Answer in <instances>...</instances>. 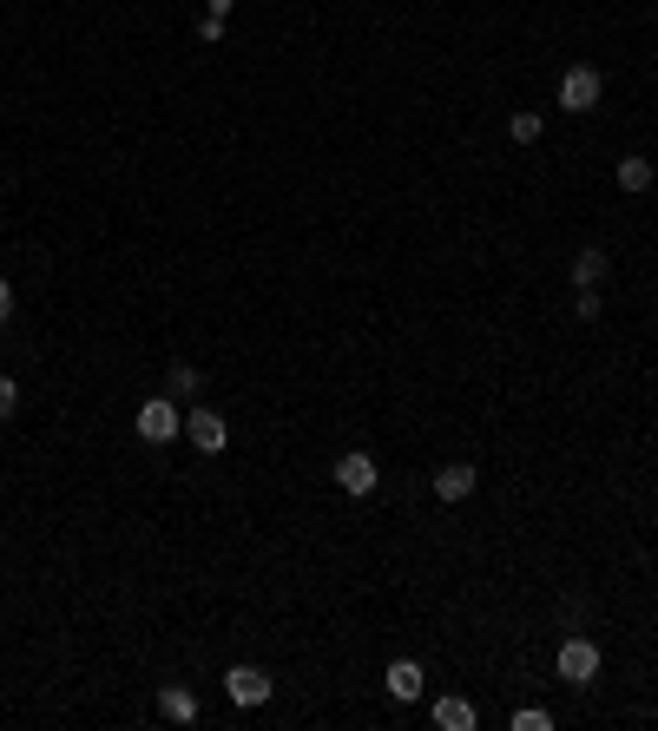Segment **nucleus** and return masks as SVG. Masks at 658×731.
<instances>
[{
	"label": "nucleus",
	"instance_id": "obj_1",
	"mask_svg": "<svg viewBox=\"0 0 658 731\" xmlns=\"http://www.w3.org/2000/svg\"><path fill=\"white\" fill-rule=\"evenodd\" d=\"M560 679L566 685H593L599 679V646L593 639H566L560 646Z\"/></svg>",
	"mask_w": 658,
	"mask_h": 731
},
{
	"label": "nucleus",
	"instance_id": "obj_2",
	"mask_svg": "<svg viewBox=\"0 0 658 731\" xmlns=\"http://www.w3.org/2000/svg\"><path fill=\"white\" fill-rule=\"evenodd\" d=\"M132 429H139V435H145V442H172V435H178V429H185V415H178V409H172V402L158 396V402H145V409H139V422H132Z\"/></svg>",
	"mask_w": 658,
	"mask_h": 731
},
{
	"label": "nucleus",
	"instance_id": "obj_3",
	"mask_svg": "<svg viewBox=\"0 0 658 731\" xmlns=\"http://www.w3.org/2000/svg\"><path fill=\"white\" fill-rule=\"evenodd\" d=\"M185 435L204 448V455H224V442H231V429H224L218 409H191V415H185Z\"/></svg>",
	"mask_w": 658,
	"mask_h": 731
},
{
	"label": "nucleus",
	"instance_id": "obj_4",
	"mask_svg": "<svg viewBox=\"0 0 658 731\" xmlns=\"http://www.w3.org/2000/svg\"><path fill=\"white\" fill-rule=\"evenodd\" d=\"M560 106L566 112H593L599 106V73L593 66H573V73L560 80Z\"/></svg>",
	"mask_w": 658,
	"mask_h": 731
},
{
	"label": "nucleus",
	"instance_id": "obj_5",
	"mask_svg": "<svg viewBox=\"0 0 658 731\" xmlns=\"http://www.w3.org/2000/svg\"><path fill=\"white\" fill-rule=\"evenodd\" d=\"M224 692H231L237 705H264L270 699V679L257 666H231V672H224Z\"/></svg>",
	"mask_w": 658,
	"mask_h": 731
},
{
	"label": "nucleus",
	"instance_id": "obj_6",
	"mask_svg": "<svg viewBox=\"0 0 658 731\" xmlns=\"http://www.w3.org/2000/svg\"><path fill=\"white\" fill-rule=\"evenodd\" d=\"M336 488H343V494H369V488H376V461H369V455H343V461H336Z\"/></svg>",
	"mask_w": 658,
	"mask_h": 731
},
{
	"label": "nucleus",
	"instance_id": "obj_7",
	"mask_svg": "<svg viewBox=\"0 0 658 731\" xmlns=\"http://www.w3.org/2000/svg\"><path fill=\"white\" fill-rule=\"evenodd\" d=\"M468 494H474V468L468 461H448L435 475V501H468Z\"/></svg>",
	"mask_w": 658,
	"mask_h": 731
},
{
	"label": "nucleus",
	"instance_id": "obj_8",
	"mask_svg": "<svg viewBox=\"0 0 658 731\" xmlns=\"http://www.w3.org/2000/svg\"><path fill=\"white\" fill-rule=\"evenodd\" d=\"M389 699H422V666H415V659H395L389 666Z\"/></svg>",
	"mask_w": 658,
	"mask_h": 731
},
{
	"label": "nucleus",
	"instance_id": "obj_9",
	"mask_svg": "<svg viewBox=\"0 0 658 731\" xmlns=\"http://www.w3.org/2000/svg\"><path fill=\"white\" fill-rule=\"evenodd\" d=\"M158 712L172 718V725H191V718H198V699H191L185 685H165V692H158Z\"/></svg>",
	"mask_w": 658,
	"mask_h": 731
},
{
	"label": "nucleus",
	"instance_id": "obj_10",
	"mask_svg": "<svg viewBox=\"0 0 658 731\" xmlns=\"http://www.w3.org/2000/svg\"><path fill=\"white\" fill-rule=\"evenodd\" d=\"M435 725L441 731H474V705L468 699H435Z\"/></svg>",
	"mask_w": 658,
	"mask_h": 731
},
{
	"label": "nucleus",
	"instance_id": "obj_11",
	"mask_svg": "<svg viewBox=\"0 0 658 731\" xmlns=\"http://www.w3.org/2000/svg\"><path fill=\"white\" fill-rule=\"evenodd\" d=\"M599 277H606V251H580V257H573V284H580V290H593Z\"/></svg>",
	"mask_w": 658,
	"mask_h": 731
},
{
	"label": "nucleus",
	"instance_id": "obj_12",
	"mask_svg": "<svg viewBox=\"0 0 658 731\" xmlns=\"http://www.w3.org/2000/svg\"><path fill=\"white\" fill-rule=\"evenodd\" d=\"M619 185H626V191H645V185H652V165H645V159H619Z\"/></svg>",
	"mask_w": 658,
	"mask_h": 731
},
{
	"label": "nucleus",
	"instance_id": "obj_13",
	"mask_svg": "<svg viewBox=\"0 0 658 731\" xmlns=\"http://www.w3.org/2000/svg\"><path fill=\"white\" fill-rule=\"evenodd\" d=\"M507 132H514L520 145H533V139H540V112H514V126H507Z\"/></svg>",
	"mask_w": 658,
	"mask_h": 731
},
{
	"label": "nucleus",
	"instance_id": "obj_14",
	"mask_svg": "<svg viewBox=\"0 0 658 731\" xmlns=\"http://www.w3.org/2000/svg\"><path fill=\"white\" fill-rule=\"evenodd\" d=\"M547 725H553V718L540 712V705H527V712H514V731H547Z\"/></svg>",
	"mask_w": 658,
	"mask_h": 731
},
{
	"label": "nucleus",
	"instance_id": "obj_15",
	"mask_svg": "<svg viewBox=\"0 0 658 731\" xmlns=\"http://www.w3.org/2000/svg\"><path fill=\"white\" fill-rule=\"evenodd\" d=\"M14 409H20V382L0 376V415H14Z\"/></svg>",
	"mask_w": 658,
	"mask_h": 731
},
{
	"label": "nucleus",
	"instance_id": "obj_16",
	"mask_svg": "<svg viewBox=\"0 0 658 731\" xmlns=\"http://www.w3.org/2000/svg\"><path fill=\"white\" fill-rule=\"evenodd\" d=\"M172 396H198V369H172Z\"/></svg>",
	"mask_w": 658,
	"mask_h": 731
},
{
	"label": "nucleus",
	"instance_id": "obj_17",
	"mask_svg": "<svg viewBox=\"0 0 658 731\" xmlns=\"http://www.w3.org/2000/svg\"><path fill=\"white\" fill-rule=\"evenodd\" d=\"M204 7H211V20H224V14L237 7V0H204Z\"/></svg>",
	"mask_w": 658,
	"mask_h": 731
},
{
	"label": "nucleus",
	"instance_id": "obj_18",
	"mask_svg": "<svg viewBox=\"0 0 658 731\" xmlns=\"http://www.w3.org/2000/svg\"><path fill=\"white\" fill-rule=\"evenodd\" d=\"M7 310H14V290H7V284H0V317H7Z\"/></svg>",
	"mask_w": 658,
	"mask_h": 731
}]
</instances>
